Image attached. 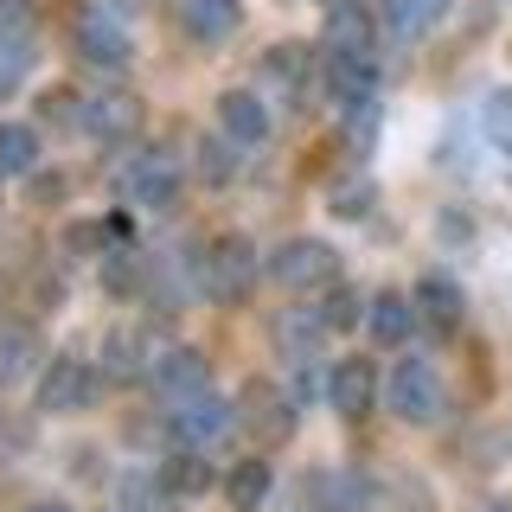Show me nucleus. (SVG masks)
I'll list each match as a JSON object with an SVG mask.
<instances>
[{
	"mask_svg": "<svg viewBox=\"0 0 512 512\" xmlns=\"http://www.w3.org/2000/svg\"><path fill=\"white\" fill-rule=\"evenodd\" d=\"M384 404H391L404 423H436L442 416V378L429 359H397L391 378H384Z\"/></svg>",
	"mask_w": 512,
	"mask_h": 512,
	"instance_id": "f257e3e1",
	"label": "nucleus"
},
{
	"mask_svg": "<svg viewBox=\"0 0 512 512\" xmlns=\"http://www.w3.org/2000/svg\"><path fill=\"white\" fill-rule=\"evenodd\" d=\"M250 282H256V250H250V237H218V244L199 256V288H205L212 301H244Z\"/></svg>",
	"mask_w": 512,
	"mask_h": 512,
	"instance_id": "f03ea898",
	"label": "nucleus"
},
{
	"mask_svg": "<svg viewBox=\"0 0 512 512\" xmlns=\"http://www.w3.org/2000/svg\"><path fill=\"white\" fill-rule=\"evenodd\" d=\"M269 276L282 288H327L340 276V256H333V244H320V237H288L269 256Z\"/></svg>",
	"mask_w": 512,
	"mask_h": 512,
	"instance_id": "7ed1b4c3",
	"label": "nucleus"
},
{
	"mask_svg": "<svg viewBox=\"0 0 512 512\" xmlns=\"http://www.w3.org/2000/svg\"><path fill=\"white\" fill-rule=\"evenodd\" d=\"M122 199L141 212H167L180 199V160L173 154H141L135 167H122Z\"/></svg>",
	"mask_w": 512,
	"mask_h": 512,
	"instance_id": "20e7f679",
	"label": "nucleus"
},
{
	"mask_svg": "<svg viewBox=\"0 0 512 512\" xmlns=\"http://www.w3.org/2000/svg\"><path fill=\"white\" fill-rule=\"evenodd\" d=\"M154 397L167 410H180V404H192V397H205L212 391V365H205V352H192V346H173L167 359L154 365Z\"/></svg>",
	"mask_w": 512,
	"mask_h": 512,
	"instance_id": "39448f33",
	"label": "nucleus"
},
{
	"mask_svg": "<svg viewBox=\"0 0 512 512\" xmlns=\"http://www.w3.org/2000/svg\"><path fill=\"white\" fill-rule=\"evenodd\" d=\"M231 423H237V404H224L218 391H205V397H192V404L173 410V436H180V448H192V455L212 448V442H224Z\"/></svg>",
	"mask_w": 512,
	"mask_h": 512,
	"instance_id": "423d86ee",
	"label": "nucleus"
},
{
	"mask_svg": "<svg viewBox=\"0 0 512 512\" xmlns=\"http://www.w3.org/2000/svg\"><path fill=\"white\" fill-rule=\"evenodd\" d=\"M173 346L154 340V327H116L103 340V372L109 378H154V365L167 359Z\"/></svg>",
	"mask_w": 512,
	"mask_h": 512,
	"instance_id": "0eeeda50",
	"label": "nucleus"
},
{
	"mask_svg": "<svg viewBox=\"0 0 512 512\" xmlns=\"http://www.w3.org/2000/svg\"><path fill=\"white\" fill-rule=\"evenodd\" d=\"M77 52H84L90 64H103V71H122V64L135 58V45H128V32H122L116 13L84 7V13H77Z\"/></svg>",
	"mask_w": 512,
	"mask_h": 512,
	"instance_id": "6e6552de",
	"label": "nucleus"
},
{
	"mask_svg": "<svg viewBox=\"0 0 512 512\" xmlns=\"http://www.w3.org/2000/svg\"><path fill=\"white\" fill-rule=\"evenodd\" d=\"M90 391H96V372L84 359H52L45 365V378H39V410H52V416H64V410H84L90 404Z\"/></svg>",
	"mask_w": 512,
	"mask_h": 512,
	"instance_id": "1a4fd4ad",
	"label": "nucleus"
},
{
	"mask_svg": "<svg viewBox=\"0 0 512 512\" xmlns=\"http://www.w3.org/2000/svg\"><path fill=\"white\" fill-rule=\"evenodd\" d=\"M135 122H141V103H135V96H122V90L84 96V109H77V128H84V135H96V141L135 135Z\"/></svg>",
	"mask_w": 512,
	"mask_h": 512,
	"instance_id": "9d476101",
	"label": "nucleus"
},
{
	"mask_svg": "<svg viewBox=\"0 0 512 512\" xmlns=\"http://www.w3.org/2000/svg\"><path fill=\"white\" fill-rule=\"evenodd\" d=\"M320 39H327V58H372V52H378L372 13H365V7H352V0L327 13V32H320Z\"/></svg>",
	"mask_w": 512,
	"mask_h": 512,
	"instance_id": "9b49d317",
	"label": "nucleus"
},
{
	"mask_svg": "<svg viewBox=\"0 0 512 512\" xmlns=\"http://www.w3.org/2000/svg\"><path fill=\"white\" fill-rule=\"evenodd\" d=\"M218 128H224V141H237V148H256V141L269 135L263 96H256V90H224L218 96Z\"/></svg>",
	"mask_w": 512,
	"mask_h": 512,
	"instance_id": "f8f14e48",
	"label": "nucleus"
},
{
	"mask_svg": "<svg viewBox=\"0 0 512 512\" xmlns=\"http://www.w3.org/2000/svg\"><path fill=\"white\" fill-rule=\"evenodd\" d=\"M327 397H333V410H340V416H365V410L378 404L372 359H340V365H333V378H327Z\"/></svg>",
	"mask_w": 512,
	"mask_h": 512,
	"instance_id": "ddd939ff",
	"label": "nucleus"
},
{
	"mask_svg": "<svg viewBox=\"0 0 512 512\" xmlns=\"http://www.w3.org/2000/svg\"><path fill=\"white\" fill-rule=\"evenodd\" d=\"M39 333L26 327V320H0V384H26L39 372Z\"/></svg>",
	"mask_w": 512,
	"mask_h": 512,
	"instance_id": "4468645a",
	"label": "nucleus"
},
{
	"mask_svg": "<svg viewBox=\"0 0 512 512\" xmlns=\"http://www.w3.org/2000/svg\"><path fill=\"white\" fill-rule=\"evenodd\" d=\"M237 20H244V7H237V0H180V26L192 32V39H205V45L231 39Z\"/></svg>",
	"mask_w": 512,
	"mask_h": 512,
	"instance_id": "2eb2a0df",
	"label": "nucleus"
},
{
	"mask_svg": "<svg viewBox=\"0 0 512 512\" xmlns=\"http://www.w3.org/2000/svg\"><path fill=\"white\" fill-rule=\"evenodd\" d=\"M237 416H244L250 429H263L269 442L295 429V404H288V397L276 391V384H250V391H244V410H237Z\"/></svg>",
	"mask_w": 512,
	"mask_h": 512,
	"instance_id": "dca6fc26",
	"label": "nucleus"
},
{
	"mask_svg": "<svg viewBox=\"0 0 512 512\" xmlns=\"http://www.w3.org/2000/svg\"><path fill=\"white\" fill-rule=\"evenodd\" d=\"M365 327H372V340H384V346H404V340H410V327H416L410 295H397V288L372 295V308H365Z\"/></svg>",
	"mask_w": 512,
	"mask_h": 512,
	"instance_id": "f3484780",
	"label": "nucleus"
},
{
	"mask_svg": "<svg viewBox=\"0 0 512 512\" xmlns=\"http://www.w3.org/2000/svg\"><path fill=\"white\" fill-rule=\"evenodd\" d=\"M276 340H282L288 359H314V346L327 340V320H320V308H288L276 320Z\"/></svg>",
	"mask_w": 512,
	"mask_h": 512,
	"instance_id": "a211bd4d",
	"label": "nucleus"
},
{
	"mask_svg": "<svg viewBox=\"0 0 512 512\" xmlns=\"http://www.w3.org/2000/svg\"><path fill=\"white\" fill-rule=\"evenodd\" d=\"M448 7H455V0H384V20H391L397 39H423Z\"/></svg>",
	"mask_w": 512,
	"mask_h": 512,
	"instance_id": "6ab92c4d",
	"label": "nucleus"
},
{
	"mask_svg": "<svg viewBox=\"0 0 512 512\" xmlns=\"http://www.w3.org/2000/svg\"><path fill=\"white\" fill-rule=\"evenodd\" d=\"M224 500H231L237 512H256L269 500V461H237L231 480H224Z\"/></svg>",
	"mask_w": 512,
	"mask_h": 512,
	"instance_id": "aec40b11",
	"label": "nucleus"
},
{
	"mask_svg": "<svg viewBox=\"0 0 512 512\" xmlns=\"http://www.w3.org/2000/svg\"><path fill=\"white\" fill-rule=\"evenodd\" d=\"M416 301H423V314L436 320V327H455V320H461V288L448 276H423V282H416Z\"/></svg>",
	"mask_w": 512,
	"mask_h": 512,
	"instance_id": "412c9836",
	"label": "nucleus"
},
{
	"mask_svg": "<svg viewBox=\"0 0 512 512\" xmlns=\"http://www.w3.org/2000/svg\"><path fill=\"white\" fill-rule=\"evenodd\" d=\"M39 160V135L26 122H0V173H32Z\"/></svg>",
	"mask_w": 512,
	"mask_h": 512,
	"instance_id": "4be33fe9",
	"label": "nucleus"
},
{
	"mask_svg": "<svg viewBox=\"0 0 512 512\" xmlns=\"http://www.w3.org/2000/svg\"><path fill=\"white\" fill-rule=\"evenodd\" d=\"M327 199H333V212H340V218H365V212H372V180L346 173V180H333Z\"/></svg>",
	"mask_w": 512,
	"mask_h": 512,
	"instance_id": "5701e85b",
	"label": "nucleus"
},
{
	"mask_svg": "<svg viewBox=\"0 0 512 512\" xmlns=\"http://www.w3.org/2000/svg\"><path fill=\"white\" fill-rule=\"evenodd\" d=\"M122 506H128V512H160V506H167V480L128 474V480H122Z\"/></svg>",
	"mask_w": 512,
	"mask_h": 512,
	"instance_id": "b1692460",
	"label": "nucleus"
},
{
	"mask_svg": "<svg viewBox=\"0 0 512 512\" xmlns=\"http://www.w3.org/2000/svg\"><path fill=\"white\" fill-rule=\"evenodd\" d=\"M480 122H487L493 148H506V154H512V90H493L487 103H480Z\"/></svg>",
	"mask_w": 512,
	"mask_h": 512,
	"instance_id": "393cba45",
	"label": "nucleus"
},
{
	"mask_svg": "<svg viewBox=\"0 0 512 512\" xmlns=\"http://www.w3.org/2000/svg\"><path fill=\"white\" fill-rule=\"evenodd\" d=\"M359 295H352V288H333L327 301H320V320H327V333H340V327H359Z\"/></svg>",
	"mask_w": 512,
	"mask_h": 512,
	"instance_id": "a878e982",
	"label": "nucleus"
},
{
	"mask_svg": "<svg viewBox=\"0 0 512 512\" xmlns=\"http://www.w3.org/2000/svg\"><path fill=\"white\" fill-rule=\"evenodd\" d=\"M205 480H212V474H205V461L192 455V448H186V455H173V468H167V493H199Z\"/></svg>",
	"mask_w": 512,
	"mask_h": 512,
	"instance_id": "bb28decb",
	"label": "nucleus"
},
{
	"mask_svg": "<svg viewBox=\"0 0 512 512\" xmlns=\"http://www.w3.org/2000/svg\"><path fill=\"white\" fill-rule=\"evenodd\" d=\"M0 39H7V45H32V7H26V0H0Z\"/></svg>",
	"mask_w": 512,
	"mask_h": 512,
	"instance_id": "cd10ccee",
	"label": "nucleus"
},
{
	"mask_svg": "<svg viewBox=\"0 0 512 512\" xmlns=\"http://www.w3.org/2000/svg\"><path fill=\"white\" fill-rule=\"evenodd\" d=\"M237 141H205V148H199V173H205V180H231V173H237Z\"/></svg>",
	"mask_w": 512,
	"mask_h": 512,
	"instance_id": "c85d7f7f",
	"label": "nucleus"
},
{
	"mask_svg": "<svg viewBox=\"0 0 512 512\" xmlns=\"http://www.w3.org/2000/svg\"><path fill=\"white\" fill-rule=\"evenodd\" d=\"M26 64H32V45H7L0 39V90H13L26 77Z\"/></svg>",
	"mask_w": 512,
	"mask_h": 512,
	"instance_id": "c756f323",
	"label": "nucleus"
},
{
	"mask_svg": "<svg viewBox=\"0 0 512 512\" xmlns=\"http://www.w3.org/2000/svg\"><path fill=\"white\" fill-rule=\"evenodd\" d=\"M26 512H71V506H64V500H32Z\"/></svg>",
	"mask_w": 512,
	"mask_h": 512,
	"instance_id": "7c9ffc66",
	"label": "nucleus"
}]
</instances>
